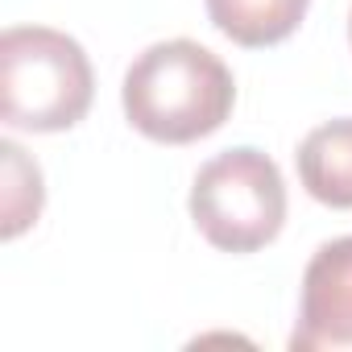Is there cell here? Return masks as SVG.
<instances>
[{
	"label": "cell",
	"mask_w": 352,
	"mask_h": 352,
	"mask_svg": "<svg viewBox=\"0 0 352 352\" xmlns=\"http://www.w3.org/2000/svg\"><path fill=\"white\" fill-rule=\"evenodd\" d=\"M294 352H352V236H336L315 249L302 270Z\"/></svg>",
	"instance_id": "4"
},
{
	"label": "cell",
	"mask_w": 352,
	"mask_h": 352,
	"mask_svg": "<svg viewBox=\"0 0 352 352\" xmlns=\"http://www.w3.org/2000/svg\"><path fill=\"white\" fill-rule=\"evenodd\" d=\"M91 96L96 75L75 38L46 25H13L0 34V116L9 129H75Z\"/></svg>",
	"instance_id": "2"
},
{
	"label": "cell",
	"mask_w": 352,
	"mask_h": 352,
	"mask_svg": "<svg viewBox=\"0 0 352 352\" xmlns=\"http://www.w3.org/2000/svg\"><path fill=\"white\" fill-rule=\"evenodd\" d=\"M0 153H5V236H21L38 212H42V170L25 157L21 145L0 141Z\"/></svg>",
	"instance_id": "7"
},
{
	"label": "cell",
	"mask_w": 352,
	"mask_h": 352,
	"mask_svg": "<svg viewBox=\"0 0 352 352\" xmlns=\"http://www.w3.org/2000/svg\"><path fill=\"white\" fill-rule=\"evenodd\" d=\"M298 179L323 208H352V116L311 129L294 153Z\"/></svg>",
	"instance_id": "5"
},
{
	"label": "cell",
	"mask_w": 352,
	"mask_h": 352,
	"mask_svg": "<svg viewBox=\"0 0 352 352\" xmlns=\"http://www.w3.org/2000/svg\"><path fill=\"white\" fill-rule=\"evenodd\" d=\"M348 38H352V17H348Z\"/></svg>",
	"instance_id": "8"
},
{
	"label": "cell",
	"mask_w": 352,
	"mask_h": 352,
	"mask_svg": "<svg viewBox=\"0 0 352 352\" xmlns=\"http://www.w3.org/2000/svg\"><path fill=\"white\" fill-rule=\"evenodd\" d=\"M120 104L141 137L162 145H191L212 137L232 116L236 83L220 54L191 38H174L133 58Z\"/></svg>",
	"instance_id": "1"
},
{
	"label": "cell",
	"mask_w": 352,
	"mask_h": 352,
	"mask_svg": "<svg viewBox=\"0 0 352 352\" xmlns=\"http://www.w3.org/2000/svg\"><path fill=\"white\" fill-rule=\"evenodd\" d=\"M307 5L311 0H208V17L236 46L261 50L286 42L302 25Z\"/></svg>",
	"instance_id": "6"
},
{
	"label": "cell",
	"mask_w": 352,
	"mask_h": 352,
	"mask_svg": "<svg viewBox=\"0 0 352 352\" xmlns=\"http://www.w3.org/2000/svg\"><path fill=\"white\" fill-rule=\"evenodd\" d=\"M191 220L224 253H257L286 224V183L274 157L236 145L199 166L191 183Z\"/></svg>",
	"instance_id": "3"
}]
</instances>
